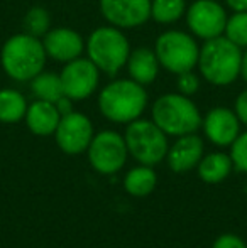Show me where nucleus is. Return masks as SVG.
Returning <instances> with one entry per match:
<instances>
[{
  "label": "nucleus",
  "instance_id": "f257e3e1",
  "mask_svg": "<svg viewBox=\"0 0 247 248\" xmlns=\"http://www.w3.org/2000/svg\"><path fill=\"white\" fill-rule=\"evenodd\" d=\"M48 54L43 41L27 32L10 36L0 49V66L10 79L29 83L36 75L44 71Z\"/></svg>",
  "mask_w": 247,
  "mask_h": 248
},
{
  "label": "nucleus",
  "instance_id": "f03ea898",
  "mask_svg": "<svg viewBox=\"0 0 247 248\" xmlns=\"http://www.w3.org/2000/svg\"><path fill=\"white\" fill-rule=\"evenodd\" d=\"M146 86L131 78H120L107 83L99 93V110L109 122L131 124L142 117L148 108Z\"/></svg>",
  "mask_w": 247,
  "mask_h": 248
},
{
  "label": "nucleus",
  "instance_id": "7ed1b4c3",
  "mask_svg": "<svg viewBox=\"0 0 247 248\" xmlns=\"http://www.w3.org/2000/svg\"><path fill=\"white\" fill-rule=\"evenodd\" d=\"M242 51L225 36L203 41L197 68L201 78L214 86H229L241 76Z\"/></svg>",
  "mask_w": 247,
  "mask_h": 248
},
{
  "label": "nucleus",
  "instance_id": "20e7f679",
  "mask_svg": "<svg viewBox=\"0 0 247 248\" xmlns=\"http://www.w3.org/2000/svg\"><path fill=\"white\" fill-rule=\"evenodd\" d=\"M151 120L171 137L197 134L203 120L191 96H185L178 92L166 93L156 98L151 108Z\"/></svg>",
  "mask_w": 247,
  "mask_h": 248
},
{
  "label": "nucleus",
  "instance_id": "39448f33",
  "mask_svg": "<svg viewBox=\"0 0 247 248\" xmlns=\"http://www.w3.org/2000/svg\"><path fill=\"white\" fill-rule=\"evenodd\" d=\"M86 58L107 76H115L125 66L131 54V44L122 29L102 26L92 31L85 41Z\"/></svg>",
  "mask_w": 247,
  "mask_h": 248
},
{
  "label": "nucleus",
  "instance_id": "423d86ee",
  "mask_svg": "<svg viewBox=\"0 0 247 248\" xmlns=\"http://www.w3.org/2000/svg\"><path fill=\"white\" fill-rule=\"evenodd\" d=\"M124 139L129 155L134 157L142 166L152 167L166 159L169 149L168 135L152 120L137 118L127 124Z\"/></svg>",
  "mask_w": 247,
  "mask_h": 248
},
{
  "label": "nucleus",
  "instance_id": "0eeeda50",
  "mask_svg": "<svg viewBox=\"0 0 247 248\" xmlns=\"http://www.w3.org/2000/svg\"><path fill=\"white\" fill-rule=\"evenodd\" d=\"M154 52L161 68L173 75H180L197 68L200 46L193 34L169 29L158 36L154 43Z\"/></svg>",
  "mask_w": 247,
  "mask_h": 248
},
{
  "label": "nucleus",
  "instance_id": "6e6552de",
  "mask_svg": "<svg viewBox=\"0 0 247 248\" xmlns=\"http://www.w3.org/2000/svg\"><path fill=\"white\" fill-rule=\"evenodd\" d=\"M86 154L90 166L103 176L119 172L129 157L124 135L115 130H102L93 135Z\"/></svg>",
  "mask_w": 247,
  "mask_h": 248
},
{
  "label": "nucleus",
  "instance_id": "1a4fd4ad",
  "mask_svg": "<svg viewBox=\"0 0 247 248\" xmlns=\"http://www.w3.org/2000/svg\"><path fill=\"white\" fill-rule=\"evenodd\" d=\"M227 10L217 0H195L186 7L185 20L190 34L201 41L224 36Z\"/></svg>",
  "mask_w": 247,
  "mask_h": 248
},
{
  "label": "nucleus",
  "instance_id": "9d476101",
  "mask_svg": "<svg viewBox=\"0 0 247 248\" xmlns=\"http://www.w3.org/2000/svg\"><path fill=\"white\" fill-rule=\"evenodd\" d=\"M60 79L65 95L73 101H82L90 98L97 92L100 83V69L88 58L80 56L73 61L65 62Z\"/></svg>",
  "mask_w": 247,
  "mask_h": 248
},
{
  "label": "nucleus",
  "instance_id": "9b49d317",
  "mask_svg": "<svg viewBox=\"0 0 247 248\" xmlns=\"http://www.w3.org/2000/svg\"><path fill=\"white\" fill-rule=\"evenodd\" d=\"M93 135V124L85 113L75 111L63 115L60 125L54 132L56 144L63 152L68 155H78V154L86 152Z\"/></svg>",
  "mask_w": 247,
  "mask_h": 248
},
{
  "label": "nucleus",
  "instance_id": "f8f14e48",
  "mask_svg": "<svg viewBox=\"0 0 247 248\" xmlns=\"http://www.w3.org/2000/svg\"><path fill=\"white\" fill-rule=\"evenodd\" d=\"M103 19L119 29H135L151 19V0H100Z\"/></svg>",
  "mask_w": 247,
  "mask_h": 248
},
{
  "label": "nucleus",
  "instance_id": "ddd939ff",
  "mask_svg": "<svg viewBox=\"0 0 247 248\" xmlns=\"http://www.w3.org/2000/svg\"><path fill=\"white\" fill-rule=\"evenodd\" d=\"M241 125L237 113L227 107L212 108L201 120L205 137L217 147H231L241 134Z\"/></svg>",
  "mask_w": 247,
  "mask_h": 248
},
{
  "label": "nucleus",
  "instance_id": "4468645a",
  "mask_svg": "<svg viewBox=\"0 0 247 248\" xmlns=\"http://www.w3.org/2000/svg\"><path fill=\"white\" fill-rule=\"evenodd\" d=\"M41 41L48 58L63 64L80 58L85 51V39L71 27H51Z\"/></svg>",
  "mask_w": 247,
  "mask_h": 248
},
{
  "label": "nucleus",
  "instance_id": "2eb2a0df",
  "mask_svg": "<svg viewBox=\"0 0 247 248\" xmlns=\"http://www.w3.org/2000/svg\"><path fill=\"white\" fill-rule=\"evenodd\" d=\"M205 155L203 139L197 134H186L181 137H176V142L169 145L166 160L173 172L185 174L200 164L201 157Z\"/></svg>",
  "mask_w": 247,
  "mask_h": 248
},
{
  "label": "nucleus",
  "instance_id": "dca6fc26",
  "mask_svg": "<svg viewBox=\"0 0 247 248\" xmlns=\"http://www.w3.org/2000/svg\"><path fill=\"white\" fill-rule=\"evenodd\" d=\"M60 120H61V113L58 111L56 105L44 100L33 101L27 107L26 117H24L27 128L34 135H37V137L54 135L58 125H60Z\"/></svg>",
  "mask_w": 247,
  "mask_h": 248
},
{
  "label": "nucleus",
  "instance_id": "f3484780",
  "mask_svg": "<svg viewBox=\"0 0 247 248\" xmlns=\"http://www.w3.org/2000/svg\"><path fill=\"white\" fill-rule=\"evenodd\" d=\"M125 68H127L129 78L134 79L139 85L148 86L156 81L161 64H159V59L156 56L154 49L137 47V49H131Z\"/></svg>",
  "mask_w": 247,
  "mask_h": 248
},
{
  "label": "nucleus",
  "instance_id": "a211bd4d",
  "mask_svg": "<svg viewBox=\"0 0 247 248\" xmlns=\"http://www.w3.org/2000/svg\"><path fill=\"white\" fill-rule=\"evenodd\" d=\"M232 159L225 152H212L201 157L200 164L197 166V172L203 183L218 184L229 177L232 172Z\"/></svg>",
  "mask_w": 247,
  "mask_h": 248
},
{
  "label": "nucleus",
  "instance_id": "6ab92c4d",
  "mask_svg": "<svg viewBox=\"0 0 247 248\" xmlns=\"http://www.w3.org/2000/svg\"><path fill=\"white\" fill-rule=\"evenodd\" d=\"M158 176L151 166H137L132 167L124 177V187L131 196L146 198L156 189Z\"/></svg>",
  "mask_w": 247,
  "mask_h": 248
},
{
  "label": "nucleus",
  "instance_id": "aec40b11",
  "mask_svg": "<svg viewBox=\"0 0 247 248\" xmlns=\"http://www.w3.org/2000/svg\"><path fill=\"white\" fill-rule=\"evenodd\" d=\"M27 100L20 92L14 88L0 90V122L2 124H17L24 120L27 111Z\"/></svg>",
  "mask_w": 247,
  "mask_h": 248
},
{
  "label": "nucleus",
  "instance_id": "412c9836",
  "mask_svg": "<svg viewBox=\"0 0 247 248\" xmlns=\"http://www.w3.org/2000/svg\"><path fill=\"white\" fill-rule=\"evenodd\" d=\"M31 92L36 96V100H44L56 103L61 96H65L60 75L51 71H41L29 81Z\"/></svg>",
  "mask_w": 247,
  "mask_h": 248
},
{
  "label": "nucleus",
  "instance_id": "4be33fe9",
  "mask_svg": "<svg viewBox=\"0 0 247 248\" xmlns=\"http://www.w3.org/2000/svg\"><path fill=\"white\" fill-rule=\"evenodd\" d=\"M186 7V0H151V19L169 26L185 17Z\"/></svg>",
  "mask_w": 247,
  "mask_h": 248
},
{
  "label": "nucleus",
  "instance_id": "5701e85b",
  "mask_svg": "<svg viewBox=\"0 0 247 248\" xmlns=\"http://www.w3.org/2000/svg\"><path fill=\"white\" fill-rule=\"evenodd\" d=\"M24 32L43 39L46 32L51 29V14L44 7H31L24 16Z\"/></svg>",
  "mask_w": 247,
  "mask_h": 248
},
{
  "label": "nucleus",
  "instance_id": "b1692460",
  "mask_svg": "<svg viewBox=\"0 0 247 248\" xmlns=\"http://www.w3.org/2000/svg\"><path fill=\"white\" fill-rule=\"evenodd\" d=\"M224 36L241 49H247V10L234 12L232 16H229Z\"/></svg>",
  "mask_w": 247,
  "mask_h": 248
},
{
  "label": "nucleus",
  "instance_id": "393cba45",
  "mask_svg": "<svg viewBox=\"0 0 247 248\" xmlns=\"http://www.w3.org/2000/svg\"><path fill=\"white\" fill-rule=\"evenodd\" d=\"M229 155H231L232 164H234V169L247 174V130L239 134V137L231 145Z\"/></svg>",
  "mask_w": 247,
  "mask_h": 248
},
{
  "label": "nucleus",
  "instance_id": "a878e982",
  "mask_svg": "<svg viewBox=\"0 0 247 248\" xmlns=\"http://www.w3.org/2000/svg\"><path fill=\"white\" fill-rule=\"evenodd\" d=\"M200 90V76L191 69L176 75V92L185 96H193Z\"/></svg>",
  "mask_w": 247,
  "mask_h": 248
},
{
  "label": "nucleus",
  "instance_id": "bb28decb",
  "mask_svg": "<svg viewBox=\"0 0 247 248\" xmlns=\"http://www.w3.org/2000/svg\"><path fill=\"white\" fill-rule=\"evenodd\" d=\"M212 248H247V243L239 235L234 233H224L214 242Z\"/></svg>",
  "mask_w": 247,
  "mask_h": 248
},
{
  "label": "nucleus",
  "instance_id": "cd10ccee",
  "mask_svg": "<svg viewBox=\"0 0 247 248\" xmlns=\"http://www.w3.org/2000/svg\"><path fill=\"white\" fill-rule=\"evenodd\" d=\"M234 111L237 113L239 120H241L242 125L247 127V88L244 92H241L235 98V103H234Z\"/></svg>",
  "mask_w": 247,
  "mask_h": 248
},
{
  "label": "nucleus",
  "instance_id": "c85d7f7f",
  "mask_svg": "<svg viewBox=\"0 0 247 248\" xmlns=\"http://www.w3.org/2000/svg\"><path fill=\"white\" fill-rule=\"evenodd\" d=\"M56 108H58V111L61 113V117L63 115H68V113H71L73 111V100L71 98H68V96H61L60 100L56 101Z\"/></svg>",
  "mask_w": 247,
  "mask_h": 248
},
{
  "label": "nucleus",
  "instance_id": "c756f323",
  "mask_svg": "<svg viewBox=\"0 0 247 248\" xmlns=\"http://www.w3.org/2000/svg\"><path fill=\"white\" fill-rule=\"evenodd\" d=\"M224 2L232 12H246L247 10V0H224Z\"/></svg>",
  "mask_w": 247,
  "mask_h": 248
},
{
  "label": "nucleus",
  "instance_id": "7c9ffc66",
  "mask_svg": "<svg viewBox=\"0 0 247 248\" xmlns=\"http://www.w3.org/2000/svg\"><path fill=\"white\" fill-rule=\"evenodd\" d=\"M241 78L247 83V49L242 51V62H241Z\"/></svg>",
  "mask_w": 247,
  "mask_h": 248
},
{
  "label": "nucleus",
  "instance_id": "2f4dec72",
  "mask_svg": "<svg viewBox=\"0 0 247 248\" xmlns=\"http://www.w3.org/2000/svg\"><path fill=\"white\" fill-rule=\"evenodd\" d=\"M0 69H2V66H0Z\"/></svg>",
  "mask_w": 247,
  "mask_h": 248
}]
</instances>
